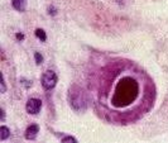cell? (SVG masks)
Returning a JSON list of instances; mask_svg holds the SVG:
<instances>
[{
  "mask_svg": "<svg viewBox=\"0 0 168 143\" xmlns=\"http://www.w3.org/2000/svg\"><path fill=\"white\" fill-rule=\"evenodd\" d=\"M138 91H139V86L137 81H134L132 77L123 79L115 90L113 104L116 106H122V105H127L132 103L137 98Z\"/></svg>",
  "mask_w": 168,
  "mask_h": 143,
  "instance_id": "obj_1",
  "label": "cell"
},
{
  "mask_svg": "<svg viewBox=\"0 0 168 143\" xmlns=\"http://www.w3.org/2000/svg\"><path fill=\"white\" fill-rule=\"evenodd\" d=\"M68 101L71 104V106L75 110H84L86 108V98L85 94L82 92V90H80L77 86H74L72 90H70L68 94Z\"/></svg>",
  "mask_w": 168,
  "mask_h": 143,
  "instance_id": "obj_2",
  "label": "cell"
},
{
  "mask_svg": "<svg viewBox=\"0 0 168 143\" xmlns=\"http://www.w3.org/2000/svg\"><path fill=\"white\" fill-rule=\"evenodd\" d=\"M57 84V75L55 71L52 70H48L42 75V86L46 89V90H51L56 86Z\"/></svg>",
  "mask_w": 168,
  "mask_h": 143,
  "instance_id": "obj_3",
  "label": "cell"
},
{
  "mask_svg": "<svg viewBox=\"0 0 168 143\" xmlns=\"http://www.w3.org/2000/svg\"><path fill=\"white\" fill-rule=\"evenodd\" d=\"M41 108H42V101L39 99H36V98L29 99L27 103V106H26V109L29 114H38Z\"/></svg>",
  "mask_w": 168,
  "mask_h": 143,
  "instance_id": "obj_4",
  "label": "cell"
},
{
  "mask_svg": "<svg viewBox=\"0 0 168 143\" xmlns=\"http://www.w3.org/2000/svg\"><path fill=\"white\" fill-rule=\"evenodd\" d=\"M38 132H39V127L36 126V124H32V126H29V127L27 128V131H26V138L33 141V139H36Z\"/></svg>",
  "mask_w": 168,
  "mask_h": 143,
  "instance_id": "obj_5",
  "label": "cell"
},
{
  "mask_svg": "<svg viewBox=\"0 0 168 143\" xmlns=\"http://www.w3.org/2000/svg\"><path fill=\"white\" fill-rule=\"evenodd\" d=\"M12 5L18 12H24L27 8V0H12Z\"/></svg>",
  "mask_w": 168,
  "mask_h": 143,
  "instance_id": "obj_6",
  "label": "cell"
},
{
  "mask_svg": "<svg viewBox=\"0 0 168 143\" xmlns=\"http://www.w3.org/2000/svg\"><path fill=\"white\" fill-rule=\"evenodd\" d=\"M9 136H10V131H9L5 126H2V127H0V139H2V141H5Z\"/></svg>",
  "mask_w": 168,
  "mask_h": 143,
  "instance_id": "obj_7",
  "label": "cell"
},
{
  "mask_svg": "<svg viewBox=\"0 0 168 143\" xmlns=\"http://www.w3.org/2000/svg\"><path fill=\"white\" fill-rule=\"evenodd\" d=\"M36 36H37L42 42H46V39H47L46 32H44L43 29H41V28H37V29H36Z\"/></svg>",
  "mask_w": 168,
  "mask_h": 143,
  "instance_id": "obj_8",
  "label": "cell"
},
{
  "mask_svg": "<svg viewBox=\"0 0 168 143\" xmlns=\"http://www.w3.org/2000/svg\"><path fill=\"white\" fill-rule=\"evenodd\" d=\"M34 58H36V63L37 65H41L43 62V56L39 53V52H36L34 53Z\"/></svg>",
  "mask_w": 168,
  "mask_h": 143,
  "instance_id": "obj_9",
  "label": "cell"
},
{
  "mask_svg": "<svg viewBox=\"0 0 168 143\" xmlns=\"http://www.w3.org/2000/svg\"><path fill=\"white\" fill-rule=\"evenodd\" d=\"M62 142H77V141L74 137H63L62 138Z\"/></svg>",
  "mask_w": 168,
  "mask_h": 143,
  "instance_id": "obj_10",
  "label": "cell"
},
{
  "mask_svg": "<svg viewBox=\"0 0 168 143\" xmlns=\"http://www.w3.org/2000/svg\"><path fill=\"white\" fill-rule=\"evenodd\" d=\"M7 90V86H5V79H4V75L2 76V92H5Z\"/></svg>",
  "mask_w": 168,
  "mask_h": 143,
  "instance_id": "obj_11",
  "label": "cell"
},
{
  "mask_svg": "<svg viewBox=\"0 0 168 143\" xmlns=\"http://www.w3.org/2000/svg\"><path fill=\"white\" fill-rule=\"evenodd\" d=\"M48 10H50V12H48V13H50V14H56V9L55 8H48Z\"/></svg>",
  "mask_w": 168,
  "mask_h": 143,
  "instance_id": "obj_12",
  "label": "cell"
},
{
  "mask_svg": "<svg viewBox=\"0 0 168 143\" xmlns=\"http://www.w3.org/2000/svg\"><path fill=\"white\" fill-rule=\"evenodd\" d=\"M17 38H18L19 41H22V39H24V36H23L22 33H17Z\"/></svg>",
  "mask_w": 168,
  "mask_h": 143,
  "instance_id": "obj_13",
  "label": "cell"
}]
</instances>
